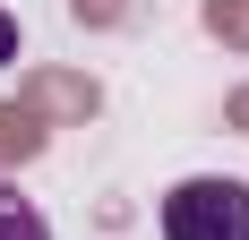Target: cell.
<instances>
[{"label":"cell","mask_w":249,"mask_h":240,"mask_svg":"<svg viewBox=\"0 0 249 240\" xmlns=\"http://www.w3.org/2000/svg\"><path fill=\"white\" fill-rule=\"evenodd\" d=\"M9 51H18V26H9V17H0V60H9Z\"/></svg>","instance_id":"3"},{"label":"cell","mask_w":249,"mask_h":240,"mask_svg":"<svg viewBox=\"0 0 249 240\" xmlns=\"http://www.w3.org/2000/svg\"><path fill=\"white\" fill-rule=\"evenodd\" d=\"M0 240H52V223H43V206L18 189V180H0Z\"/></svg>","instance_id":"2"},{"label":"cell","mask_w":249,"mask_h":240,"mask_svg":"<svg viewBox=\"0 0 249 240\" xmlns=\"http://www.w3.org/2000/svg\"><path fill=\"white\" fill-rule=\"evenodd\" d=\"M163 240H249V180H180L163 197Z\"/></svg>","instance_id":"1"}]
</instances>
